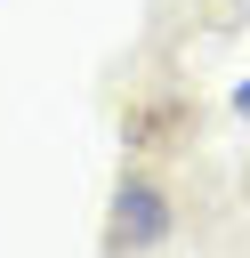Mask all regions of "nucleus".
Here are the masks:
<instances>
[{
	"mask_svg": "<svg viewBox=\"0 0 250 258\" xmlns=\"http://www.w3.org/2000/svg\"><path fill=\"white\" fill-rule=\"evenodd\" d=\"M234 113H242V121H250V81H242V89H234Z\"/></svg>",
	"mask_w": 250,
	"mask_h": 258,
	"instance_id": "obj_2",
	"label": "nucleus"
},
{
	"mask_svg": "<svg viewBox=\"0 0 250 258\" xmlns=\"http://www.w3.org/2000/svg\"><path fill=\"white\" fill-rule=\"evenodd\" d=\"M177 234V202L153 169H121L113 202H105V258H153Z\"/></svg>",
	"mask_w": 250,
	"mask_h": 258,
	"instance_id": "obj_1",
	"label": "nucleus"
}]
</instances>
